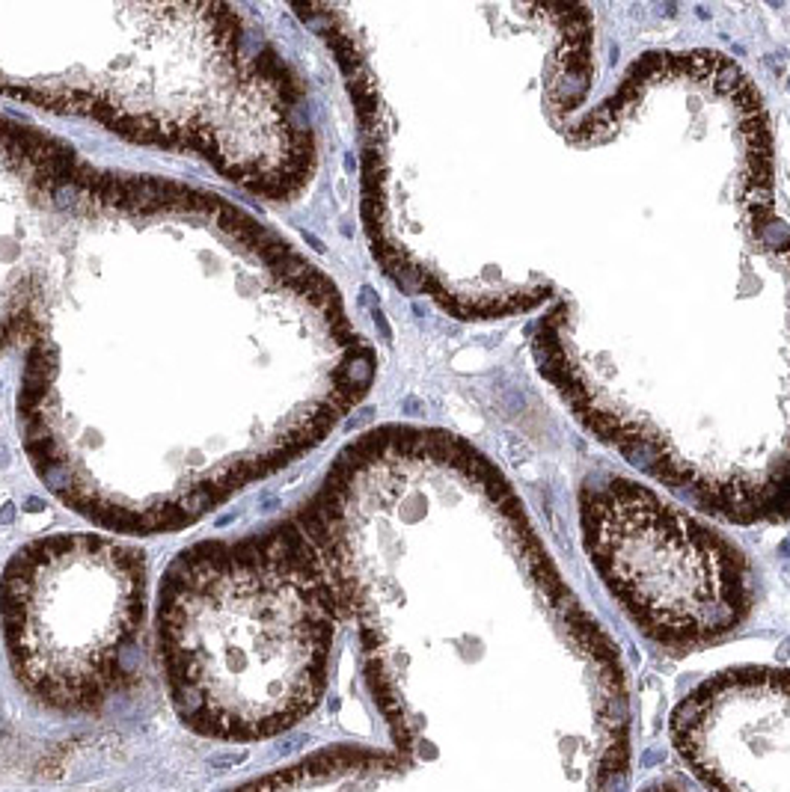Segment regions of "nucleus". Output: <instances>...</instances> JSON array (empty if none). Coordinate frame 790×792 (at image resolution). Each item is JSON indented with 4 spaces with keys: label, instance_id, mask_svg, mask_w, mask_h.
Here are the masks:
<instances>
[{
    "label": "nucleus",
    "instance_id": "39448f33",
    "mask_svg": "<svg viewBox=\"0 0 790 792\" xmlns=\"http://www.w3.org/2000/svg\"><path fill=\"white\" fill-rule=\"evenodd\" d=\"M645 792H686L683 786H678V783H653V786H648Z\"/></svg>",
    "mask_w": 790,
    "mask_h": 792
},
{
    "label": "nucleus",
    "instance_id": "f03ea898",
    "mask_svg": "<svg viewBox=\"0 0 790 792\" xmlns=\"http://www.w3.org/2000/svg\"><path fill=\"white\" fill-rule=\"evenodd\" d=\"M146 561L98 537H51L12 558L4 632L18 680L48 706L92 710L140 671Z\"/></svg>",
    "mask_w": 790,
    "mask_h": 792
},
{
    "label": "nucleus",
    "instance_id": "f257e3e1",
    "mask_svg": "<svg viewBox=\"0 0 790 792\" xmlns=\"http://www.w3.org/2000/svg\"><path fill=\"white\" fill-rule=\"evenodd\" d=\"M330 635V594L285 531L181 555L161 597L170 683L203 695L193 727L214 736L297 724L321 698Z\"/></svg>",
    "mask_w": 790,
    "mask_h": 792
},
{
    "label": "nucleus",
    "instance_id": "7ed1b4c3",
    "mask_svg": "<svg viewBox=\"0 0 790 792\" xmlns=\"http://www.w3.org/2000/svg\"><path fill=\"white\" fill-rule=\"evenodd\" d=\"M648 526L603 528L600 561L642 629L663 644L689 647L737 626L749 585L713 534L642 501Z\"/></svg>",
    "mask_w": 790,
    "mask_h": 792
},
{
    "label": "nucleus",
    "instance_id": "20e7f679",
    "mask_svg": "<svg viewBox=\"0 0 790 792\" xmlns=\"http://www.w3.org/2000/svg\"><path fill=\"white\" fill-rule=\"evenodd\" d=\"M247 760V751H229V754H217V756H211V766L214 769H229V766H235V763H244Z\"/></svg>",
    "mask_w": 790,
    "mask_h": 792
}]
</instances>
